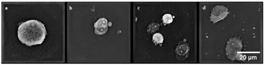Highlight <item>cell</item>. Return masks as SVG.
Masks as SVG:
<instances>
[{
  "mask_svg": "<svg viewBox=\"0 0 265 65\" xmlns=\"http://www.w3.org/2000/svg\"><path fill=\"white\" fill-rule=\"evenodd\" d=\"M243 49L242 40L238 37L231 38L226 43V55L231 61L237 60L240 57L239 53Z\"/></svg>",
  "mask_w": 265,
  "mask_h": 65,
  "instance_id": "6da1fadb",
  "label": "cell"
},
{
  "mask_svg": "<svg viewBox=\"0 0 265 65\" xmlns=\"http://www.w3.org/2000/svg\"><path fill=\"white\" fill-rule=\"evenodd\" d=\"M229 14V9L223 5H217L214 7L210 15V21L215 24L224 19Z\"/></svg>",
  "mask_w": 265,
  "mask_h": 65,
  "instance_id": "7a4b0ae2",
  "label": "cell"
},
{
  "mask_svg": "<svg viewBox=\"0 0 265 65\" xmlns=\"http://www.w3.org/2000/svg\"><path fill=\"white\" fill-rule=\"evenodd\" d=\"M190 47L188 43L185 41H181L178 43L175 48V54L177 60L179 61H184L189 55Z\"/></svg>",
  "mask_w": 265,
  "mask_h": 65,
  "instance_id": "3957f363",
  "label": "cell"
},
{
  "mask_svg": "<svg viewBox=\"0 0 265 65\" xmlns=\"http://www.w3.org/2000/svg\"><path fill=\"white\" fill-rule=\"evenodd\" d=\"M106 27H108V21L104 17H102L99 19L94 25V27L95 28Z\"/></svg>",
  "mask_w": 265,
  "mask_h": 65,
  "instance_id": "277c9868",
  "label": "cell"
},
{
  "mask_svg": "<svg viewBox=\"0 0 265 65\" xmlns=\"http://www.w3.org/2000/svg\"><path fill=\"white\" fill-rule=\"evenodd\" d=\"M152 40L155 44H159L163 43L164 38L161 34L157 33L154 34L152 37Z\"/></svg>",
  "mask_w": 265,
  "mask_h": 65,
  "instance_id": "5b68a950",
  "label": "cell"
},
{
  "mask_svg": "<svg viewBox=\"0 0 265 65\" xmlns=\"http://www.w3.org/2000/svg\"><path fill=\"white\" fill-rule=\"evenodd\" d=\"M159 27H160V25L157 23H154L149 24V26H148L147 31L149 34H151L153 33L154 32H155L156 31H157L159 28Z\"/></svg>",
  "mask_w": 265,
  "mask_h": 65,
  "instance_id": "8992f818",
  "label": "cell"
},
{
  "mask_svg": "<svg viewBox=\"0 0 265 65\" xmlns=\"http://www.w3.org/2000/svg\"><path fill=\"white\" fill-rule=\"evenodd\" d=\"M163 21L164 24H169L171 23L173 21V17L171 14H166L163 17Z\"/></svg>",
  "mask_w": 265,
  "mask_h": 65,
  "instance_id": "52a82bcc",
  "label": "cell"
},
{
  "mask_svg": "<svg viewBox=\"0 0 265 65\" xmlns=\"http://www.w3.org/2000/svg\"><path fill=\"white\" fill-rule=\"evenodd\" d=\"M108 30V27H106L97 28H95V33L97 35H104L106 33Z\"/></svg>",
  "mask_w": 265,
  "mask_h": 65,
  "instance_id": "ba28073f",
  "label": "cell"
}]
</instances>
